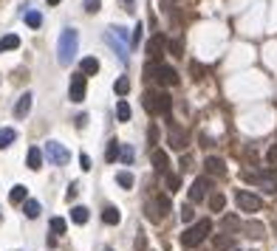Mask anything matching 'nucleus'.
Instances as JSON below:
<instances>
[{"label":"nucleus","instance_id":"f257e3e1","mask_svg":"<svg viewBox=\"0 0 277 251\" xmlns=\"http://www.w3.org/2000/svg\"><path fill=\"white\" fill-rule=\"evenodd\" d=\"M77 51H79V34L74 28H65L60 34V43H57V62L62 68H68L71 60L77 57Z\"/></svg>","mask_w":277,"mask_h":251},{"label":"nucleus","instance_id":"f03ea898","mask_svg":"<svg viewBox=\"0 0 277 251\" xmlns=\"http://www.w3.org/2000/svg\"><path fill=\"white\" fill-rule=\"evenodd\" d=\"M209 232H212V223L204 217V220H198L195 226H190V229L181 234V246H184V249H198L201 243L207 240Z\"/></svg>","mask_w":277,"mask_h":251},{"label":"nucleus","instance_id":"7ed1b4c3","mask_svg":"<svg viewBox=\"0 0 277 251\" xmlns=\"http://www.w3.org/2000/svg\"><path fill=\"white\" fill-rule=\"evenodd\" d=\"M144 110L147 113H153V116H161V113H170V96L164 93V90H147L144 93Z\"/></svg>","mask_w":277,"mask_h":251},{"label":"nucleus","instance_id":"20e7f679","mask_svg":"<svg viewBox=\"0 0 277 251\" xmlns=\"http://www.w3.org/2000/svg\"><path fill=\"white\" fill-rule=\"evenodd\" d=\"M144 212H147V220H153V223H161L167 217V212H170V198H153L147 200V206H144Z\"/></svg>","mask_w":277,"mask_h":251},{"label":"nucleus","instance_id":"39448f33","mask_svg":"<svg viewBox=\"0 0 277 251\" xmlns=\"http://www.w3.org/2000/svg\"><path fill=\"white\" fill-rule=\"evenodd\" d=\"M45 156H48V164H54V167H62L71 161V153L65 150V144H60V141H54V139L45 144Z\"/></svg>","mask_w":277,"mask_h":251},{"label":"nucleus","instance_id":"423d86ee","mask_svg":"<svg viewBox=\"0 0 277 251\" xmlns=\"http://www.w3.org/2000/svg\"><path fill=\"white\" fill-rule=\"evenodd\" d=\"M122 37H125V28H111V31H105V43L111 45L113 51L122 57V62H125V60H128V45H125Z\"/></svg>","mask_w":277,"mask_h":251},{"label":"nucleus","instance_id":"0eeeda50","mask_svg":"<svg viewBox=\"0 0 277 251\" xmlns=\"http://www.w3.org/2000/svg\"><path fill=\"white\" fill-rule=\"evenodd\" d=\"M235 203H238V209H241V212H258V209L263 206V200H260L255 192H246V189H238V195H235Z\"/></svg>","mask_w":277,"mask_h":251},{"label":"nucleus","instance_id":"6e6552de","mask_svg":"<svg viewBox=\"0 0 277 251\" xmlns=\"http://www.w3.org/2000/svg\"><path fill=\"white\" fill-rule=\"evenodd\" d=\"M68 96H71V102H82L85 99V74H74L71 77Z\"/></svg>","mask_w":277,"mask_h":251},{"label":"nucleus","instance_id":"1a4fd4ad","mask_svg":"<svg viewBox=\"0 0 277 251\" xmlns=\"http://www.w3.org/2000/svg\"><path fill=\"white\" fill-rule=\"evenodd\" d=\"M209 186H212V183H209V178H195V181H192V186H190V200H192V203H201V200L207 198Z\"/></svg>","mask_w":277,"mask_h":251},{"label":"nucleus","instance_id":"9d476101","mask_svg":"<svg viewBox=\"0 0 277 251\" xmlns=\"http://www.w3.org/2000/svg\"><path fill=\"white\" fill-rule=\"evenodd\" d=\"M167 144L173 150H184L187 147V133L181 130V127H175V124H170V133H167Z\"/></svg>","mask_w":277,"mask_h":251},{"label":"nucleus","instance_id":"9b49d317","mask_svg":"<svg viewBox=\"0 0 277 251\" xmlns=\"http://www.w3.org/2000/svg\"><path fill=\"white\" fill-rule=\"evenodd\" d=\"M31 99H34V96L28 93V90L17 99V104H14V116H17V119H26L28 116V110H31Z\"/></svg>","mask_w":277,"mask_h":251},{"label":"nucleus","instance_id":"f8f14e48","mask_svg":"<svg viewBox=\"0 0 277 251\" xmlns=\"http://www.w3.org/2000/svg\"><path fill=\"white\" fill-rule=\"evenodd\" d=\"M156 79H158V82H164V85H178V74H175L170 65H158Z\"/></svg>","mask_w":277,"mask_h":251},{"label":"nucleus","instance_id":"ddd939ff","mask_svg":"<svg viewBox=\"0 0 277 251\" xmlns=\"http://www.w3.org/2000/svg\"><path fill=\"white\" fill-rule=\"evenodd\" d=\"M204 167H207V172H209V175H224V172H226L224 158H218V156H209L207 161H204Z\"/></svg>","mask_w":277,"mask_h":251},{"label":"nucleus","instance_id":"4468645a","mask_svg":"<svg viewBox=\"0 0 277 251\" xmlns=\"http://www.w3.org/2000/svg\"><path fill=\"white\" fill-rule=\"evenodd\" d=\"M212 246H215V251H235V237L232 234H215Z\"/></svg>","mask_w":277,"mask_h":251},{"label":"nucleus","instance_id":"2eb2a0df","mask_svg":"<svg viewBox=\"0 0 277 251\" xmlns=\"http://www.w3.org/2000/svg\"><path fill=\"white\" fill-rule=\"evenodd\" d=\"M243 232H246V237H255V240H258V237L266 234V226L260 223V220H246V223H243Z\"/></svg>","mask_w":277,"mask_h":251},{"label":"nucleus","instance_id":"dca6fc26","mask_svg":"<svg viewBox=\"0 0 277 251\" xmlns=\"http://www.w3.org/2000/svg\"><path fill=\"white\" fill-rule=\"evenodd\" d=\"M164 45H167V40H164L161 34H156V37H153V40L147 43V54L153 57V60H156V57H161V51H164Z\"/></svg>","mask_w":277,"mask_h":251},{"label":"nucleus","instance_id":"f3484780","mask_svg":"<svg viewBox=\"0 0 277 251\" xmlns=\"http://www.w3.org/2000/svg\"><path fill=\"white\" fill-rule=\"evenodd\" d=\"M116 158H122V141H108V150H105V161H108V164H113V161H116Z\"/></svg>","mask_w":277,"mask_h":251},{"label":"nucleus","instance_id":"a211bd4d","mask_svg":"<svg viewBox=\"0 0 277 251\" xmlns=\"http://www.w3.org/2000/svg\"><path fill=\"white\" fill-rule=\"evenodd\" d=\"M153 167H156L158 172H167V167H170V158H167V153L164 150H153Z\"/></svg>","mask_w":277,"mask_h":251},{"label":"nucleus","instance_id":"6ab92c4d","mask_svg":"<svg viewBox=\"0 0 277 251\" xmlns=\"http://www.w3.org/2000/svg\"><path fill=\"white\" fill-rule=\"evenodd\" d=\"M23 20H26L28 28H40V26H43V14H40V11H34V9H26V11H23Z\"/></svg>","mask_w":277,"mask_h":251},{"label":"nucleus","instance_id":"aec40b11","mask_svg":"<svg viewBox=\"0 0 277 251\" xmlns=\"http://www.w3.org/2000/svg\"><path fill=\"white\" fill-rule=\"evenodd\" d=\"M96 71H99V60L96 57H85L82 65H79V74H85V77H94Z\"/></svg>","mask_w":277,"mask_h":251},{"label":"nucleus","instance_id":"412c9836","mask_svg":"<svg viewBox=\"0 0 277 251\" xmlns=\"http://www.w3.org/2000/svg\"><path fill=\"white\" fill-rule=\"evenodd\" d=\"M102 220H105L108 226H116V223L122 220V212H119L116 206H105V209H102Z\"/></svg>","mask_w":277,"mask_h":251},{"label":"nucleus","instance_id":"4be33fe9","mask_svg":"<svg viewBox=\"0 0 277 251\" xmlns=\"http://www.w3.org/2000/svg\"><path fill=\"white\" fill-rule=\"evenodd\" d=\"M40 167H43V150L40 147H31L28 150V169H40Z\"/></svg>","mask_w":277,"mask_h":251},{"label":"nucleus","instance_id":"5701e85b","mask_svg":"<svg viewBox=\"0 0 277 251\" xmlns=\"http://www.w3.org/2000/svg\"><path fill=\"white\" fill-rule=\"evenodd\" d=\"M14 48H20V37L17 34L0 37V51H14Z\"/></svg>","mask_w":277,"mask_h":251},{"label":"nucleus","instance_id":"b1692460","mask_svg":"<svg viewBox=\"0 0 277 251\" xmlns=\"http://www.w3.org/2000/svg\"><path fill=\"white\" fill-rule=\"evenodd\" d=\"M224 206H226V195L224 192H212L209 195V209L212 212H224Z\"/></svg>","mask_w":277,"mask_h":251},{"label":"nucleus","instance_id":"393cba45","mask_svg":"<svg viewBox=\"0 0 277 251\" xmlns=\"http://www.w3.org/2000/svg\"><path fill=\"white\" fill-rule=\"evenodd\" d=\"M9 200H11V203H26V200H28V192H26V186H23V183H17V186H11V195H9Z\"/></svg>","mask_w":277,"mask_h":251},{"label":"nucleus","instance_id":"a878e982","mask_svg":"<svg viewBox=\"0 0 277 251\" xmlns=\"http://www.w3.org/2000/svg\"><path fill=\"white\" fill-rule=\"evenodd\" d=\"M14 139H17V133L11 130V127H3V130H0V150L11 147V141Z\"/></svg>","mask_w":277,"mask_h":251},{"label":"nucleus","instance_id":"bb28decb","mask_svg":"<svg viewBox=\"0 0 277 251\" xmlns=\"http://www.w3.org/2000/svg\"><path fill=\"white\" fill-rule=\"evenodd\" d=\"M71 220H74L77 226L88 223V209L85 206H74V209H71Z\"/></svg>","mask_w":277,"mask_h":251},{"label":"nucleus","instance_id":"cd10ccee","mask_svg":"<svg viewBox=\"0 0 277 251\" xmlns=\"http://www.w3.org/2000/svg\"><path fill=\"white\" fill-rule=\"evenodd\" d=\"M23 212H26V217H31V220H34V217H40V203L28 198L26 203H23Z\"/></svg>","mask_w":277,"mask_h":251},{"label":"nucleus","instance_id":"c85d7f7f","mask_svg":"<svg viewBox=\"0 0 277 251\" xmlns=\"http://www.w3.org/2000/svg\"><path fill=\"white\" fill-rule=\"evenodd\" d=\"M116 116H119V121H130V104L125 99H119V104H116Z\"/></svg>","mask_w":277,"mask_h":251},{"label":"nucleus","instance_id":"c756f323","mask_svg":"<svg viewBox=\"0 0 277 251\" xmlns=\"http://www.w3.org/2000/svg\"><path fill=\"white\" fill-rule=\"evenodd\" d=\"M221 226H224V232H232V229H241V217H235V215H226L224 220H221Z\"/></svg>","mask_w":277,"mask_h":251},{"label":"nucleus","instance_id":"7c9ffc66","mask_svg":"<svg viewBox=\"0 0 277 251\" xmlns=\"http://www.w3.org/2000/svg\"><path fill=\"white\" fill-rule=\"evenodd\" d=\"M113 90H116L119 96H128V90H130V79H128V77H119V79H116V85H113Z\"/></svg>","mask_w":277,"mask_h":251},{"label":"nucleus","instance_id":"2f4dec72","mask_svg":"<svg viewBox=\"0 0 277 251\" xmlns=\"http://www.w3.org/2000/svg\"><path fill=\"white\" fill-rule=\"evenodd\" d=\"M167 48H170V54H173V57H184V45H181V40H170V43H167Z\"/></svg>","mask_w":277,"mask_h":251},{"label":"nucleus","instance_id":"473e14b6","mask_svg":"<svg viewBox=\"0 0 277 251\" xmlns=\"http://www.w3.org/2000/svg\"><path fill=\"white\" fill-rule=\"evenodd\" d=\"M65 229H68V226H65L62 217H51V232L54 234H65Z\"/></svg>","mask_w":277,"mask_h":251},{"label":"nucleus","instance_id":"72a5a7b5","mask_svg":"<svg viewBox=\"0 0 277 251\" xmlns=\"http://www.w3.org/2000/svg\"><path fill=\"white\" fill-rule=\"evenodd\" d=\"M116 181H119V186L130 189V186H133V175H130V172H119V175H116Z\"/></svg>","mask_w":277,"mask_h":251},{"label":"nucleus","instance_id":"f704fd0d","mask_svg":"<svg viewBox=\"0 0 277 251\" xmlns=\"http://www.w3.org/2000/svg\"><path fill=\"white\" fill-rule=\"evenodd\" d=\"M122 161H125V164H133V147H130V144H122Z\"/></svg>","mask_w":277,"mask_h":251},{"label":"nucleus","instance_id":"c9c22d12","mask_svg":"<svg viewBox=\"0 0 277 251\" xmlns=\"http://www.w3.org/2000/svg\"><path fill=\"white\" fill-rule=\"evenodd\" d=\"M164 181H167V189H170V192H175L178 186H181V183H178V175H173V172H167Z\"/></svg>","mask_w":277,"mask_h":251},{"label":"nucleus","instance_id":"e433bc0d","mask_svg":"<svg viewBox=\"0 0 277 251\" xmlns=\"http://www.w3.org/2000/svg\"><path fill=\"white\" fill-rule=\"evenodd\" d=\"M156 74H158V62H147V65H144V77L156 79Z\"/></svg>","mask_w":277,"mask_h":251},{"label":"nucleus","instance_id":"4c0bfd02","mask_svg":"<svg viewBox=\"0 0 277 251\" xmlns=\"http://www.w3.org/2000/svg\"><path fill=\"white\" fill-rule=\"evenodd\" d=\"M192 217H195L192 206H181V220H184V223H192Z\"/></svg>","mask_w":277,"mask_h":251},{"label":"nucleus","instance_id":"58836bf2","mask_svg":"<svg viewBox=\"0 0 277 251\" xmlns=\"http://www.w3.org/2000/svg\"><path fill=\"white\" fill-rule=\"evenodd\" d=\"M141 31H144V28H141V23H136V28H133V37H130V43H133V45H138V40H141Z\"/></svg>","mask_w":277,"mask_h":251},{"label":"nucleus","instance_id":"ea45409f","mask_svg":"<svg viewBox=\"0 0 277 251\" xmlns=\"http://www.w3.org/2000/svg\"><path fill=\"white\" fill-rule=\"evenodd\" d=\"M190 71H192V77H195V79H204V68H201L198 62H192V65H190Z\"/></svg>","mask_w":277,"mask_h":251},{"label":"nucleus","instance_id":"a19ab883","mask_svg":"<svg viewBox=\"0 0 277 251\" xmlns=\"http://www.w3.org/2000/svg\"><path fill=\"white\" fill-rule=\"evenodd\" d=\"M79 167H82V169H85V172H88V169H94V167H91V158H88L85 153H82V156H79Z\"/></svg>","mask_w":277,"mask_h":251},{"label":"nucleus","instance_id":"79ce46f5","mask_svg":"<svg viewBox=\"0 0 277 251\" xmlns=\"http://www.w3.org/2000/svg\"><path fill=\"white\" fill-rule=\"evenodd\" d=\"M85 11H91V14L99 11V0H85Z\"/></svg>","mask_w":277,"mask_h":251},{"label":"nucleus","instance_id":"37998d69","mask_svg":"<svg viewBox=\"0 0 277 251\" xmlns=\"http://www.w3.org/2000/svg\"><path fill=\"white\" fill-rule=\"evenodd\" d=\"M65 198H68V200L77 198V183H71V186H68V195H65Z\"/></svg>","mask_w":277,"mask_h":251},{"label":"nucleus","instance_id":"c03bdc74","mask_svg":"<svg viewBox=\"0 0 277 251\" xmlns=\"http://www.w3.org/2000/svg\"><path fill=\"white\" fill-rule=\"evenodd\" d=\"M85 121H88L85 113H82V116H77V127H85Z\"/></svg>","mask_w":277,"mask_h":251},{"label":"nucleus","instance_id":"a18cd8bd","mask_svg":"<svg viewBox=\"0 0 277 251\" xmlns=\"http://www.w3.org/2000/svg\"><path fill=\"white\" fill-rule=\"evenodd\" d=\"M57 3H62V0H48V6H57Z\"/></svg>","mask_w":277,"mask_h":251},{"label":"nucleus","instance_id":"49530a36","mask_svg":"<svg viewBox=\"0 0 277 251\" xmlns=\"http://www.w3.org/2000/svg\"><path fill=\"white\" fill-rule=\"evenodd\" d=\"M170 3H173V0H164V6H170Z\"/></svg>","mask_w":277,"mask_h":251},{"label":"nucleus","instance_id":"de8ad7c7","mask_svg":"<svg viewBox=\"0 0 277 251\" xmlns=\"http://www.w3.org/2000/svg\"><path fill=\"white\" fill-rule=\"evenodd\" d=\"M105 251H113V249H105Z\"/></svg>","mask_w":277,"mask_h":251},{"label":"nucleus","instance_id":"09e8293b","mask_svg":"<svg viewBox=\"0 0 277 251\" xmlns=\"http://www.w3.org/2000/svg\"><path fill=\"white\" fill-rule=\"evenodd\" d=\"M125 3H130V0H125Z\"/></svg>","mask_w":277,"mask_h":251}]
</instances>
